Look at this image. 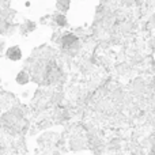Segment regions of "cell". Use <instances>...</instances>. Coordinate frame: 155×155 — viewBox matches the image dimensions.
Masks as SVG:
<instances>
[{"label": "cell", "mask_w": 155, "mask_h": 155, "mask_svg": "<svg viewBox=\"0 0 155 155\" xmlns=\"http://www.w3.org/2000/svg\"><path fill=\"white\" fill-rule=\"evenodd\" d=\"M10 7V0H0V8H8Z\"/></svg>", "instance_id": "obj_5"}, {"label": "cell", "mask_w": 155, "mask_h": 155, "mask_svg": "<svg viewBox=\"0 0 155 155\" xmlns=\"http://www.w3.org/2000/svg\"><path fill=\"white\" fill-rule=\"evenodd\" d=\"M82 2H83V0H82Z\"/></svg>", "instance_id": "obj_6"}, {"label": "cell", "mask_w": 155, "mask_h": 155, "mask_svg": "<svg viewBox=\"0 0 155 155\" xmlns=\"http://www.w3.org/2000/svg\"><path fill=\"white\" fill-rule=\"evenodd\" d=\"M7 57L10 60H12V61H18V60L22 57V52H21V49H19V46H12V48L8 49Z\"/></svg>", "instance_id": "obj_1"}, {"label": "cell", "mask_w": 155, "mask_h": 155, "mask_svg": "<svg viewBox=\"0 0 155 155\" xmlns=\"http://www.w3.org/2000/svg\"><path fill=\"white\" fill-rule=\"evenodd\" d=\"M70 5H71V0H56V8L59 12L65 14L70 10Z\"/></svg>", "instance_id": "obj_2"}, {"label": "cell", "mask_w": 155, "mask_h": 155, "mask_svg": "<svg viewBox=\"0 0 155 155\" xmlns=\"http://www.w3.org/2000/svg\"><path fill=\"white\" fill-rule=\"evenodd\" d=\"M53 19H54V22H56V25H57V26H60V27H64V26H67V25H68L67 16H65L63 12L56 14V15L53 16Z\"/></svg>", "instance_id": "obj_3"}, {"label": "cell", "mask_w": 155, "mask_h": 155, "mask_svg": "<svg viewBox=\"0 0 155 155\" xmlns=\"http://www.w3.org/2000/svg\"><path fill=\"white\" fill-rule=\"evenodd\" d=\"M16 82L19 83V84H25V83H27L29 82V75H27L26 72H19L18 74V76H16Z\"/></svg>", "instance_id": "obj_4"}]
</instances>
